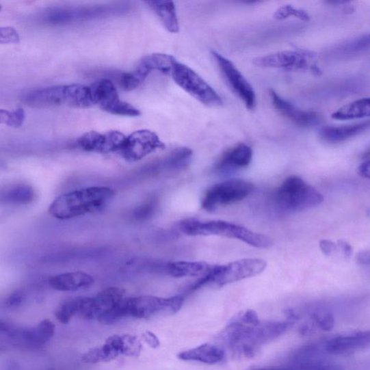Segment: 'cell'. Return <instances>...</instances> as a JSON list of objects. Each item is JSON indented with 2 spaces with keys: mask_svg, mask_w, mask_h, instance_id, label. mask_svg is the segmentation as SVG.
Returning <instances> with one entry per match:
<instances>
[{
  "mask_svg": "<svg viewBox=\"0 0 370 370\" xmlns=\"http://www.w3.org/2000/svg\"><path fill=\"white\" fill-rule=\"evenodd\" d=\"M211 53L225 81L233 92L244 102L248 109H254L256 105V95L245 76L239 72L230 60L215 51H212Z\"/></svg>",
  "mask_w": 370,
  "mask_h": 370,
  "instance_id": "cell-12",
  "label": "cell"
},
{
  "mask_svg": "<svg viewBox=\"0 0 370 370\" xmlns=\"http://www.w3.org/2000/svg\"><path fill=\"white\" fill-rule=\"evenodd\" d=\"M262 370H344L341 366L317 360H299L284 367H263Z\"/></svg>",
  "mask_w": 370,
  "mask_h": 370,
  "instance_id": "cell-29",
  "label": "cell"
},
{
  "mask_svg": "<svg viewBox=\"0 0 370 370\" xmlns=\"http://www.w3.org/2000/svg\"><path fill=\"white\" fill-rule=\"evenodd\" d=\"M11 116V111L0 109V124L9 125Z\"/></svg>",
  "mask_w": 370,
  "mask_h": 370,
  "instance_id": "cell-43",
  "label": "cell"
},
{
  "mask_svg": "<svg viewBox=\"0 0 370 370\" xmlns=\"http://www.w3.org/2000/svg\"><path fill=\"white\" fill-rule=\"evenodd\" d=\"M142 345L136 336L114 335L109 337L103 345L93 348L82 356L86 364L109 362L121 355L137 357L142 352Z\"/></svg>",
  "mask_w": 370,
  "mask_h": 370,
  "instance_id": "cell-8",
  "label": "cell"
},
{
  "mask_svg": "<svg viewBox=\"0 0 370 370\" xmlns=\"http://www.w3.org/2000/svg\"><path fill=\"white\" fill-rule=\"evenodd\" d=\"M146 4L158 16L160 21L171 33L180 31L175 5L172 1H146Z\"/></svg>",
  "mask_w": 370,
  "mask_h": 370,
  "instance_id": "cell-26",
  "label": "cell"
},
{
  "mask_svg": "<svg viewBox=\"0 0 370 370\" xmlns=\"http://www.w3.org/2000/svg\"><path fill=\"white\" fill-rule=\"evenodd\" d=\"M176 59L165 54H152L144 57L132 71L122 73L120 84L124 90L131 92L142 85L155 72L169 75Z\"/></svg>",
  "mask_w": 370,
  "mask_h": 370,
  "instance_id": "cell-10",
  "label": "cell"
},
{
  "mask_svg": "<svg viewBox=\"0 0 370 370\" xmlns=\"http://www.w3.org/2000/svg\"><path fill=\"white\" fill-rule=\"evenodd\" d=\"M320 248L321 251L329 256V255H331L336 250L337 246L334 241L328 239H323L320 242Z\"/></svg>",
  "mask_w": 370,
  "mask_h": 370,
  "instance_id": "cell-38",
  "label": "cell"
},
{
  "mask_svg": "<svg viewBox=\"0 0 370 370\" xmlns=\"http://www.w3.org/2000/svg\"><path fill=\"white\" fill-rule=\"evenodd\" d=\"M94 106L116 116L137 117L139 109L122 101L114 84L108 79H101L90 86Z\"/></svg>",
  "mask_w": 370,
  "mask_h": 370,
  "instance_id": "cell-11",
  "label": "cell"
},
{
  "mask_svg": "<svg viewBox=\"0 0 370 370\" xmlns=\"http://www.w3.org/2000/svg\"><path fill=\"white\" fill-rule=\"evenodd\" d=\"M174 82L187 94L204 105L218 107L223 105L222 97L193 69L174 60L171 73Z\"/></svg>",
  "mask_w": 370,
  "mask_h": 370,
  "instance_id": "cell-6",
  "label": "cell"
},
{
  "mask_svg": "<svg viewBox=\"0 0 370 370\" xmlns=\"http://www.w3.org/2000/svg\"><path fill=\"white\" fill-rule=\"evenodd\" d=\"M369 331L360 330L332 338L324 343L323 348L330 354H347L369 347Z\"/></svg>",
  "mask_w": 370,
  "mask_h": 370,
  "instance_id": "cell-18",
  "label": "cell"
},
{
  "mask_svg": "<svg viewBox=\"0 0 370 370\" xmlns=\"http://www.w3.org/2000/svg\"><path fill=\"white\" fill-rule=\"evenodd\" d=\"M22 300H23V297L21 295V293H14V295H12L9 298V299L8 300V304L10 306H12V307H14V306L19 305L22 302Z\"/></svg>",
  "mask_w": 370,
  "mask_h": 370,
  "instance_id": "cell-42",
  "label": "cell"
},
{
  "mask_svg": "<svg viewBox=\"0 0 370 370\" xmlns=\"http://www.w3.org/2000/svg\"><path fill=\"white\" fill-rule=\"evenodd\" d=\"M220 265H211L205 262L176 261L170 263L167 266L168 274L176 278L186 277L203 278L201 288L213 283Z\"/></svg>",
  "mask_w": 370,
  "mask_h": 370,
  "instance_id": "cell-17",
  "label": "cell"
},
{
  "mask_svg": "<svg viewBox=\"0 0 370 370\" xmlns=\"http://www.w3.org/2000/svg\"><path fill=\"white\" fill-rule=\"evenodd\" d=\"M369 127V121L345 126L325 127L319 132V137L325 143L339 144L362 134Z\"/></svg>",
  "mask_w": 370,
  "mask_h": 370,
  "instance_id": "cell-23",
  "label": "cell"
},
{
  "mask_svg": "<svg viewBox=\"0 0 370 370\" xmlns=\"http://www.w3.org/2000/svg\"><path fill=\"white\" fill-rule=\"evenodd\" d=\"M184 300L183 295L167 298L155 296L126 298L125 317L148 319L159 315L175 314L182 308Z\"/></svg>",
  "mask_w": 370,
  "mask_h": 370,
  "instance_id": "cell-7",
  "label": "cell"
},
{
  "mask_svg": "<svg viewBox=\"0 0 370 370\" xmlns=\"http://www.w3.org/2000/svg\"><path fill=\"white\" fill-rule=\"evenodd\" d=\"M369 36L368 34L356 38V39L338 47L341 56L349 57L358 55L369 49Z\"/></svg>",
  "mask_w": 370,
  "mask_h": 370,
  "instance_id": "cell-30",
  "label": "cell"
},
{
  "mask_svg": "<svg viewBox=\"0 0 370 370\" xmlns=\"http://www.w3.org/2000/svg\"><path fill=\"white\" fill-rule=\"evenodd\" d=\"M78 315L77 298L64 302L56 310L55 316L62 324H68L74 316Z\"/></svg>",
  "mask_w": 370,
  "mask_h": 370,
  "instance_id": "cell-31",
  "label": "cell"
},
{
  "mask_svg": "<svg viewBox=\"0 0 370 370\" xmlns=\"http://www.w3.org/2000/svg\"><path fill=\"white\" fill-rule=\"evenodd\" d=\"M289 17H295L305 22L310 19L307 12L289 5L280 7L274 14V18L277 20H284Z\"/></svg>",
  "mask_w": 370,
  "mask_h": 370,
  "instance_id": "cell-33",
  "label": "cell"
},
{
  "mask_svg": "<svg viewBox=\"0 0 370 370\" xmlns=\"http://www.w3.org/2000/svg\"><path fill=\"white\" fill-rule=\"evenodd\" d=\"M370 103L369 98L356 100L344 105L332 114L331 118L336 120H352L369 117Z\"/></svg>",
  "mask_w": 370,
  "mask_h": 370,
  "instance_id": "cell-28",
  "label": "cell"
},
{
  "mask_svg": "<svg viewBox=\"0 0 370 370\" xmlns=\"http://www.w3.org/2000/svg\"><path fill=\"white\" fill-rule=\"evenodd\" d=\"M25 118V113L23 109L17 108L12 110L11 111L10 120L8 126L12 127H20L23 124Z\"/></svg>",
  "mask_w": 370,
  "mask_h": 370,
  "instance_id": "cell-35",
  "label": "cell"
},
{
  "mask_svg": "<svg viewBox=\"0 0 370 370\" xmlns=\"http://www.w3.org/2000/svg\"><path fill=\"white\" fill-rule=\"evenodd\" d=\"M252 159V150L246 144H239L227 150L215 166V171L222 174H231L246 168Z\"/></svg>",
  "mask_w": 370,
  "mask_h": 370,
  "instance_id": "cell-21",
  "label": "cell"
},
{
  "mask_svg": "<svg viewBox=\"0 0 370 370\" xmlns=\"http://www.w3.org/2000/svg\"><path fill=\"white\" fill-rule=\"evenodd\" d=\"M179 228L183 233L189 236H220L238 239L259 248H267L272 245V239L267 236L252 232L244 226L222 220L205 222L189 218L181 221Z\"/></svg>",
  "mask_w": 370,
  "mask_h": 370,
  "instance_id": "cell-3",
  "label": "cell"
},
{
  "mask_svg": "<svg viewBox=\"0 0 370 370\" xmlns=\"http://www.w3.org/2000/svg\"><path fill=\"white\" fill-rule=\"evenodd\" d=\"M2 10V6H1V5H0V10Z\"/></svg>",
  "mask_w": 370,
  "mask_h": 370,
  "instance_id": "cell-44",
  "label": "cell"
},
{
  "mask_svg": "<svg viewBox=\"0 0 370 370\" xmlns=\"http://www.w3.org/2000/svg\"><path fill=\"white\" fill-rule=\"evenodd\" d=\"M291 325V321L248 323L239 314L221 332L218 339L238 354L250 358L264 344L284 335Z\"/></svg>",
  "mask_w": 370,
  "mask_h": 370,
  "instance_id": "cell-1",
  "label": "cell"
},
{
  "mask_svg": "<svg viewBox=\"0 0 370 370\" xmlns=\"http://www.w3.org/2000/svg\"><path fill=\"white\" fill-rule=\"evenodd\" d=\"M131 6L127 3H114L93 6L48 8L41 12L38 19L48 25H66L107 19L129 14Z\"/></svg>",
  "mask_w": 370,
  "mask_h": 370,
  "instance_id": "cell-4",
  "label": "cell"
},
{
  "mask_svg": "<svg viewBox=\"0 0 370 370\" xmlns=\"http://www.w3.org/2000/svg\"><path fill=\"white\" fill-rule=\"evenodd\" d=\"M126 136L116 131L101 133L96 131L86 133L76 142V145L87 152L98 154H120L124 143Z\"/></svg>",
  "mask_w": 370,
  "mask_h": 370,
  "instance_id": "cell-16",
  "label": "cell"
},
{
  "mask_svg": "<svg viewBox=\"0 0 370 370\" xmlns=\"http://www.w3.org/2000/svg\"><path fill=\"white\" fill-rule=\"evenodd\" d=\"M55 326L49 320H44L34 328L16 332L15 336L27 346L40 347L54 336Z\"/></svg>",
  "mask_w": 370,
  "mask_h": 370,
  "instance_id": "cell-25",
  "label": "cell"
},
{
  "mask_svg": "<svg viewBox=\"0 0 370 370\" xmlns=\"http://www.w3.org/2000/svg\"><path fill=\"white\" fill-rule=\"evenodd\" d=\"M276 206L287 213L300 212L317 207L323 201V196L298 176H289L274 196Z\"/></svg>",
  "mask_w": 370,
  "mask_h": 370,
  "instance_id": "cell-5",
  "label": "cell"
},
{
  "mask_svg": "<svg viewBox=\"0 0 370 370\" xmlns=\"http://www.w3.org/2000/svg\"><path fill=\"white\" fill-rule=\"evenodd\" d=\"M34 197V189L29 186H21L12 189L8 195V200L18 204H28Z\"/></svg>",
  "mask_w": 370,
  "mask_h": 370,
  "instance_id": "cell-32",
  "label": "cell"
},
{
  "mask_svg": "<svg viewBox=\"0 0 370 370\" xmlns=\"http://www.w3.org/2000/svg\"><path fill=\"white\" fill-rule=\"evenodd\" d=\"M20 41V36L16 29L12 27H0V44H17Z\"/></svg>",
  "mask_w": 370,
  "mask_h": 370,
  "instance_id": "cell-34",
  "label": "cell"
},
{
  "mask_svg": "<svg viewBox=\"0 0 370 370\" xmlns=\"http://www.w3.org/2000/svg\"><path fill=\"white\" fill-rule=\"evenodd\" d=\"M155 209V201H150L138 208L135 211V216L138 219L147 218L148 216L154 211Z\"/></svg>",
  "mask_w": 370,
  "mask_h": 370,
  "instance_id": "cell-36",
  "label": "cell"
},
{
  "mask_svg": "<svg viewBox=\"0 0 370 370\" xmlns=\"http://www.w3.org/2000/svg\"><path fill=\"white\" fill-rule=\"evenodd\" d=\"M338 247H339L346 257H350L352 253L351 246L346 241L339 240L338 241Z\"/></svg>",
  "mask_w": 370,
  "mask_h": 370,
  "instance_id": "cell-39",
  "label": "cell"
},
{
  "mask_svg": "<svg viewBox=\"0 0 370 370\" xmlns=\"http://www.w3.org/2000/svg\"><path fill=\"white\" fill-rule=\"evenodd\" d=\"M164 147V144L155 133L148 130H140L126 136L119 155L126 161L134 162L142 160L152 153Z\"/></svg>",
  "mask_w": 370,
  "mask_h": 370,
  "instance_id": "cell-13",
  "label": "cell"
},
{
  "mask_svg": "<svg viewBox=\"0 0 370 370\" xmlns=\"http://www.w3.org/2000/svg\"><path fill=\"white\" fill-rule=\"evenodd\" d=\"M356 260L361 264L369 265L370 261L369 252L362 251L357 253Z\"/></svg>",
  "mask_w": 370,
  "mask_h": 370,
  "instance_id": "cell-41",
  "label": "cell"
},
{
  "mask_svg": "<svg viewBox=\"0 0 370 370\" xmlns=\"http://www.w3.org/2000/svg\"><path fill=\"white\" fill-rule=\"evenodd\" d=\"M94 283L91 275L81 272L62 274L49 279V286L60 291H81L91 287Z\"/></svg>",
  "mask_w": 370,
  "mask_h": 370,
  "instance_id": "cell-22",
  "label": "cell"
},
{
  "mask_svg": "<svg viewBox=\"0 0 370 370\" xmlns=\"http://www.w3.org/2000/svg\"><path fill=\"white\" fill-rule=\"evenodd\" d=\"M177 356L183 361L214 365L224 360L225 352L222 347L214 344L205 343L198 347L181 352Z\"/></svg>",
  "mask_w": 370,
  "mask_h": 370,
  "instance_id": "cell-24",
  "label": "cell"
},
{
  "mask_svg": "<svg viewBox=\"0 0 370 370\" xmlns=\"http://www.w3.org/2000/svg\"><path fill=\"white\" fill-rule=\"evenodd\" d=\"M313 53L301 51H283L255 58L253 64L262 68L280 69L288 71H303L310 68L309 60Z\"/></svg>",
  "mask_w": 370,
  "mask_h": 370,
  "instance_id": "cell-14",
  "label": "cell"
},
{
  "mask_svg": "<svg viewBox=\"0 0 370 370\" xmlns=\"http://www.w3.org/2000/svg\"><path fill=\"white\" fill-rule=\"evenodd\" d=\"M23 101L27 106L34 108L65 106V85L34 89L24 94Z\"/></svg>",
  "mask_w": 370,
  "mask_h": 370,
  "instance_id": "cell-19",
  "label": "cell"
},
{
  "mask_svg": "<svg viewBox=\"0 0 370 370\" xmlns=\"http://www.w3.org/2000/svg\"><path fill=\"white\" fill-rule=\"evenodd\" d=\"M266 266L267 263L265 261L257 259H248L220 265L213 284L223 287L257 276L265 271Z\"/></svg>",
  "mask_w": 370,
  "mask_h": 370,
  "instance_id": "cell-15",
  "label": "cell"
},
{
  "mask_svg": "<svg viewBox=\"0 0 370 370\" xmlns=\"http://www.w3.org/2000/svg\"><path fill=\"white\" fill-rule=\"evenodd\" d=\"M254 185L242 180H229L211 186L204 195L201 205L204 210L213 212L246 198Z\"/></svg>",
  "mask_w": 370,
  "mask_h": 370,
  "instance_id": "cell-9",
  "label": "cell"
},
{
  "mask_svg": "<svg viewBox=\"0 0 370 370\" xmlns=\"http://www.w3.org/2000/svg\"><path fill=\"white\" fill-rule=\"evenodd\" d=\"M107 187H91L57 197L51 204L49 213L60 220H68L104 210L114 197Z\"/></svg>",
  "mask_w": 370,
  "mask_h": 370,
  "instance_id": "cell-2",
  "label": "cell"
},
{
  "mask_svg": "<svg viewBox=\"0 0 370 370\" xmlns=\"http://www.w3.org/2000/svg\"><path fill=\"white\" fill-rule=\"evenodd\" d=\"M273 105L279 113L292 122L304 127H314L321 122V117L314 111H304L292 105L271 89Z\"/></svg>",
  "mask_w": 370,
  "mask_h": 370,
  "instance_id": "cell-20",
  "label": "cell"
},
{
  "mask_svg": "<svg viewBox=\"0 0 370 370\" xmlns=\"http://www.w3.org/2000/svg\"><path fill=\"white\" fill-rule=\"evenodd\" d=\"M143 339L153 349L160 347V341L158 337L150 331H146L143 335Z\"/></svg>",
  "mask_w": 370,
  "mask_h": 370,
  "instance_id": "cell-37",
  "label": "cell"
},
{
  "mask_svg": "<svg viewBox=\"0 0 370 370\" xmlns=\"http://www.w3.org/2000/svg\"><path fill=\"white\" fill-rule=\"evenodd\" d=\"M335 320L333 315L325 310H315L309 315V321L300 328L302 336H311L317 330L330 331L334 328Z\"/></svg>",
  "mask_w": 370,
  "mask_h": 370,
  "instance_id": "cell-27",
  "label": "cell"
},
{
  "mask_svg": "<svg viewBox=\"0 0 370 370\" xmlns=\"http://www.w3.org/2000/svg\"><path fill=\"white\" fill-rule=\"evenodd\" d=\"M359 174L364 177L369 179V159L364 162H362L358 169Z\"/></svg>",
  "mask_w": 370,
  "mask_h": 370,
  "instance_id": "cell-40",
  "label": "cell"
}]
</instances>
